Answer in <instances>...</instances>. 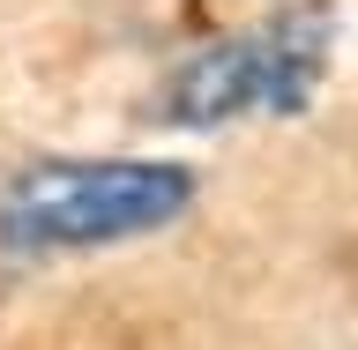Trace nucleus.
Segmentation results:
<instances>
[{"mask_svg":"<svg viewBox=\"0 0 358 350\" xmlns=\"http://www.w3.org/2000/svg\"><path fill=\"white\" fill-rule=\"evenodd\" d=\"M329 82V15L321 8H276L254 30L209 38L201 52L164 75L157 112L172 127H239V119H299Z\"/></svg>","mask_w":358,"mask_h":350,"instance_id":"f03ea898","label":"nucleus"},{"mask_svg":"<svg viewBox=\"0 0 358 350\" xmlns=\"http://www.w3.org/2000/svg\"><path fill=\"white\" fill-rule=\"evenodd\" d=\"M201 179L172 156H52L0 187V254H97L194 209Z\"/></svg>","mask_w":358,"mask_h":350,"instance_id":"f257e3e1","label":"nucleus"}]
</instances>
